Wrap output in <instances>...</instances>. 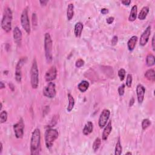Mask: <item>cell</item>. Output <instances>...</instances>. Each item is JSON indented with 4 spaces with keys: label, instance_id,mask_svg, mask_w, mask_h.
I'll return each instance as SVG.
<instances>
[{
    "label": "cell",
    "instance_id": "6da1fadb",
    "mask_svg": "<svg viewBox=\"0 0 155 155\" xmlns=\"http://www.w3.org/2000/svg\"><path fill=\"white\" fill-rule=\"evenodd\" d=\"M41 152V132L35 129L32 132L30 140V154L38 155Z\"/></svg>",
    "mask_w": 155,
    "mask_h": 155
},
{
    "label": "cell",
    "instance_id": "7a4b0ae2",
    "mask_svg": "<svg viewBox=\"0 0 155 155\" xmlns=\"http://www.w3.org/2000/svg\"><path fill=\"white\" fill-rule=\"evenodd\" d=\"M12 12L9 7H6L4 10L3 18L1 20V28L4 31L9 33L12 29Z\"/></svg>",
    "mask_w": 155,
    "mask_h": 155
},
{
    "label": "cell",
    "instance_id": "3957f363",
    "mask_svg": "<svg viewBox=\"0 0 155 155\" xmlns=\"http://www.w3.org/2000/svg\"><path fill=\"white\" fill-rule=\"evenodd\" d=\"M30 82L33 89L38 88L39 85V70L35 58L34 59L30 70Z\"/></svg>",
    "mask_w": 155,
    "mask_h": 155
},
{
    "label": "cell",
    "instance_id": "277c9868",
    "mask_svg": "<svg viewBox=\"0 0 155 155\" xmlns=\"http://www.w3.org/2000/svg\"><path fill=\"white\" fill-rule=\"evenodd\" d=\"M59 133L57 130L52 128L48 129L45 133V143L46 147L50 150L53 147V143L58 138Z\"/></svg>",
    "mask_w": 155,
    "mask_h": 155
},
{
    "label": "cell",
    "instance_id": "5b68a950",
    "mask_svg": "<svg viewBox=\"0 0 155 155\" xmlns=\"http://www.w3.org/2000/svg\"><path fill=\"white\" fill-rule=\"evenodd\" d=\"M53 42L51 36L49 33H46L44 35V50L45 55L47 62H51L53 60Z\"/></svg>",
    "mask_w": 155,
    "mask_h": 155
},
{
    "label": "cell",
    "instance_id": "8992f818",
    "mask_svg": "<svg viewBox=\"0 0 155 155\" xmlns=\"http://www.w3.org/2000/svg\"><path fill=\"white\" fill-rule=\"evenodd\" d=\"M21 24L22 25L23 29L28 35L30 34V24L29 18L28 16V8H25L23 10L21 16Z\"/></svg>",
    "mask_w": 155,
    "mask_h": 155
},
{
    "label": "cell",
    "instance_id": "52a82bcc",
    "mask_svg": "<svg viewBox=\"0 0 155 155\" xmlns=\"http://www.w3.org/2000/svg\"><path fill=\"white\" fill-rule=\"evenodd\" d=\"M56 94V85L53 82H49L43 89V95L46 97L49 98H53Z\"/></svg>",
    "mask_w": 155,
    "mask_h": 155
},
{
    "label": "cell",
    "instance_id": "ba28073f",
    "mask_svg": "<svg viewBox=\"0 0 155 155\" xmlns=\"http://www.w3.org/2000/svg\"><path fill=\"white\" fill-rule=\"evenodd\" d=\"M13 128L15 137L17 139L23 138L24 136V123L23 119L22 118H21L17 124L13 125Z\"/></svg>",
    "mask_w": 155,
    "mask_h": 155
},
{
    "label": "cell",
    "instance_id": "9c48e42d",
    "mask_svg": "<svg viewBox=\"0 0 155 155\" xmlns=\"http://www.w3.org/2000/svg\"><path fill=\"white\" fill-rule=\"evenodd\" d=\"M27 61V58H21L18 61L15 68V79L18 83H21L22 79V67Z\"/></svg>",
    "mask_w": 155,
    "mask_h": 155
},
{
    "label": "cell",
    "instance_id": "30bf717a",
    "mask_svg": "<svg viewBox=\"0 0 155 155\" xmlns=\"http://www.w3.org/2000/svg\"><path fill=\"white\" fill-rule=\"evenodd\" d=\"M110 115V111L109 109H104L101 113L98 121V125L101 129L104 128L107 123Z\"/></svg>",
    "mask_w": 155,
    "mask_h": 155
},
{
    "label": "cell",
    "instance_id": "8fae6325",
    "mask_svg": "<svg viewBox=\"0 0 155 155\" xmlns=\"http://www.w3.org/2000/svg\"><path fill=\"white\" fill-rule=\"evenodd\" d=\"M57 76V69L55 66H52L48 70L45 74V79L47 82H52Z\"/></svg>",
    "mask_w": 155,
    "mask_h": 155
},
{
    "label": "cell",
    "instance_id": "7c38bea8",
    "mask_svg": "<svg viewBox=\"0 0 155 155\" xmlns=\"http://www.w3.org/2000/svg\"><path fill=\"white\" fill-rule=\"evenodd\" d=\"M150 34H151V26L148 25L146 28V29L144 30L142 35L141 36L140 40V46H145L147 44Z\"/></svg>",
    "mask_w": 155,
    "mask_h": 155
},
{
    "label": "cell",
    "instance_id": "4fadbf2b",
    "mask_svg": "<svg viewBox=\"0 0 155 155\" xmlns=\"http://www.w3.org/2000/svg\"><path fill=\"white\" fill-rule=\"evenodd\" d=\"M146 93V89L142 84H138L136 87V94L139 104H142L144 99V95Z\"/></svg>",
    "mask_w": 155,
    "mask_h": 155
},
{
    "label": "cell",
    "instance_id": "5bb4252c",
    "mask_svg": "<svg viewBox=\"0 0 155 155\" xmlns=\"http://www.w3.org/2000/svg\"><path fill=\"white\" fill-rule=\"evenodd\" d=\"M13 40L16 44L18 46H20L21 44V41H22V32L18 28V27H15L13 29Z\"/></svg>",
    "mask_w": 155,
    "mask_h": 155
},
{
    "label": "cell",
    "instance_id": "9a60e30c",
    "mask_svg": "<svg viewBox=\"0 0 155 155\" xmlns=\"http://www.w3.org/2000/svg\"><path fill=\"white\" fill-rule=\"evenodd\" d=\"M112 130V126H111V122L109 121L107 124L105 126L104 131L102 134V140L103 141H106L108 139L109 136Z\"/></svg>",
    "mask_w": 155,
    "mask_h": 155
},
{
    "label": "cell",
    "instance_id": "2e32d148",
    "mask_svg": "<svg viewBox=\"0 0 155 155\" xmlns=\"http://www.w3.org/2000/svg\"><path fill=\"white\" fill-rule=\"evenodd\" d=\"M83 28H84L83 24L81 22L76 23V24L74 25V35H75L76 38H79V37L81 36Z\"/></svg>",
    "mask_w": 155,
    "mask_h": 155
},
{
    "label": "cell",
    "instance_id": "e0dca14e",
    "mask_svg": "<svg viewBox=\"0 0 155 155\" xmlns=\"http://www.w3.org/2000/svg\"><path fill=\"white\" fill-rule=\"evenodd\" d=\"M138 41V37L136 36H133L127 42V47L129 50L132 52L135 49L136 42Z\"/></svg>",
    "mask_w": 155,
    "mask_h": 155
},
{
    "label": "cell",
    "instance_id": "ac0fdd59",
    "mask_svg": "<svg viewBox=\"0 0 155 155\" xmlns=\"http://www.w3.org/2000/svg\"><path fill=\"white\" fill-rule=\"evenodd\" d=\"M93 123L92 122L89 121L85 124L83 130V133L84 135L87 136L90 135V133L93 132Z\"/></svg>",
    "mask_w": 155,
    "mask_h": 155
},
{
    "label": "cell",
    "instance_id": "d6986e66",
    "mask_svg": "<svg viewBox=\"0 0 155 155\" xmlns=\"http://www.w3.org/2000/svg\"><path fill=\"white\" fill-rule=\"evenodd\" d=\"M137 13H138V7L136 5L133 6L131 9L130 13V15L129 17V21L130 22H133L137 18Z\"/></svg>",
    "mask_w": 155,
    "mask_h": 155
},
{
    "label": "cell",
    "instance_id": "ffe728a7",
    "mask_svg": "<svg viewBox=\"0 0 155 155\" xmlns=\"http://www.w3.org/2000/svg\"><path fill=\"white\" fill-rule=\"evenodd\" d=\"M89 86H90V84L88 81H83L78 85V89H79L80 92L84 93L86 92L87 89H89Z\"/></svg>",
    "mask_w": 155,
    "mask_h": 155
},
{
    "label": "cell",
    "instance_id": "44dd1931",
    "mask_svg": "<svg viewBox=\"0 0 155 155\" xmlns=\"http://www.w3.org/2000/svg\"><path fill=\"white\" fill-rule=\"evenodd\" d=\"M154 70H153V69L152 68H150V69H148V70H147L145 73V74H144V76H145V77L148 79L151 82H154L155 81V76H154Z\"/></svg>",
    "mask_w": 155,
    "mask_h": 155
},
{
    "label": "cell",
    "instance_id": "7402d4cb",
    "mask_svg": "<svg viewBox=\"0 0 155 155\" xmlns=\"http://www.w3.org/2000/svg\"><path fill=\"white\" fill-rule=\"evenodd\" d=\"M74 16V5L70 3L68 5L67 10V18L68 21L71 20Z\"/></svg>",
    "mask_w": 155,
    "mask_h": 155
},
{
    "label": "cell",
    "instance_id": "603a6c76",
    "mask_svg": "<svg viewBox=\"0 0 155 155\" xmlns=\"http://www.w3.org/2000/svg\"><path fill=\"white\" fill-rule=\"evenodd\" d=\"M148 12H149L148 7H147V6L144 7L141 9V12H140V13H139V15H138L139 19H140V20H144V19H145L146 18V17H147V16Z\"/></svg>",
    "mask_w": 155,
    "mask_h": 155
},
{
    "label": "cell",
    "instance_id": "cb8c5ba5",
    "mask_svg": "<svg viewBox=\"0 0 155 155\" xmlns=\"http://www.w3.org/2000/svg\"><path fill=\"white\" fill-rule=\"evenodd\" d=\"M68 105L67 108V110L68 112H70L72 111V110L74 107L75 102H74V99L73 97V96L70 93L68 94Z\"/></svg>",
    "mask_w": 155,
    "mask_h": 155
},
{
    "label": "cell",
    "instance_id": "d4e9b609",
    "mask_svg": "<svg viewBox=\"0 0 155 155\" xmlns=\"http://www.w3.org/2000/svg\"><path fill=\"white\" fill-rule=\"evenodd\" d=\"M155 64V58L154 56L152 53L149 54L146 57V64L148 67H152Z\"/></svg>",
    "mask_w": 155,
    "mask_h": 155
},
{
    "label": "cell",
    "instance_id": "484cf974",
    "mask_svg": "<svg viewBox=\"0 0 155 155\" xmlns=\"http://www.w3.org/2000/svg\"><path fill=\"white\" fill-rule=\"evenodd\" d=\"M101 139L99 138H96V140L93 142V146H92L93 150L95 152H97V151L98 150V149L99 148L100 146H101Z\"/></svg>",
    "mask_w": 155,
    "mask_h": 155
},
{
    "label": "cell",
    "instance_id": "4316f807",
    "mask_svg": "<svg viewBox=\"0 0 155 155\" xmlns=\"http://www.w3.org/2000/svg\"><path fill=\"white\" fill-rule=\"evenodd\" d=\"M122 147L121 146V144L120 142L119 139L117 141L116 144V147H115V154L116 155H120L122 153Z\"/></svg>",
    "mask_w": 155,
    "mask_h": 155
},
{
    "label": "cell",
    "instance_id": "83f0119b",
    "mask_svg": "<svg viewBox=\"0 0 155 155\" xmlns=\"http://www.w3.org/2000/svg\"><path fill=\"white\" fill-rule=\"evenodd\" d=\"M7 113L6 111L3 110L1 111V113H0V122H1V124L6 122L7 120Z\"/></svg>",
    "mask_w": 155,
    "mask_h": 155
},
{
    "label": "cell",
    "instance_id": "f1b7e54d",
    "mask_svg": "<svg viewBox=\"0 0 155 155\" xmlns=\"http://www.w3.org/2000/svg\"><path fill=\"white\" fill-rule=\"evenodd\" d=\"M150 125H151V121L148 119H144L142 122V128L144 130H146Z\"/></svg>",
    "mask_w": 155,
    "mask_h": 155
},
{
    "label": "cell",
    "instance_id": "f546056e",
    "mask_svg": "<svg viewBox=\"0 0 155 155\" xmlns=\"http://www.w3.org/2000/svg\"><path fill=\"white\" fill-rule=\"evenodd\" d=\"M132 81H133V78L132 75L131 74H128L127 76V79H126V85L127 87L130 88L132 84Z\"/></svg>",
    "mask_w": 155,
    "mask_h": 155
},
{
    "label": "cell",
    "instance_id": "4dcf8cb0",
    "mask_svg": "<svg viewBox=\"0 0 155 155\" xmlns=\"http://www.w3.org/2000/svg\"><path fill=\"white\" fill-rule=\"evenodd\" d=\"M125 73H126V72L124 68H121L118 71V76L121 81H122L124 79L125 77Z\"/></svg>",
    "mask_w": 155,
    "mask_h": 155
},
{
    "label": "cell",
    "instance_id": "1f68e13d",
    "mask_svg": "<svg viewBox=\"0 0 155 155\" xmlns=\"http://www.w3.org/2000/svg\"><path fill=\"white\" fill-rule=\"evenodd\" d=\"M84 61L83 60V59H79V60H78L76 61V63H75V66L77 67V68H80L83 67L84 65Z\"/></svg>",
    "mask_w": 155,
    "mask_h": 155
},
{
    "label": "cell",
    "instance_id": "d6a6232c",
    "mask_svg": "<svg viewBox=\"0 0 155 155\" xmlns=\"http://www.w3.org/2000/svg\"><path fill=\"white\" fill-rule=\"evenodd\" d=\"M124 92H125V84H122L118 88V93L121 97H122V96L124 95Z\"/></svg>",
    "mask_w": 155,
    "mask_h": 155
},
{
    "label": "cell",
    "instance_id": "836d02e7",
    "mask_svg": "<svg viewBox=\"0 0 155 155\" xmlns=\"http://www.w3.org/2000/svg\"><path fill=\"white\" fill-rule=\"evenodd\" d=\"M117 41H118V38H117V36H114L111 40V45L112 46L116 45L117 43Z\"/></svg>",
    "mask_w": 155,
    "mask_h": 155
},
{
    "label": "cell",
    "instance_id": "e575fe53",
    "mask_svg": "<svg viewBox=\"0 0 155 155\" xmlns=\"http://www.w3.org/2000/svg\"><path fill=\"white\" fill-rule=\"evenodd\" d=\"M37 22H38V20H37L36 15V13H33L32 14V23H33L34 26L37 25Z\"/></svg>",
    "mask_w": 155,
    "mask_h": 155
},
{
    "label": "cell",
    "instance_id": "d590c367",
    "mask_svg": "<svg viewBox=\"0 0 155 155\" xmlns=\"http://www.w3.org/2000/svg\"><path fill=\"white\" fill-rule=\"evenodd\" d=\"M114 17H110L109 18H108L106 20V22L108 24H111L113 23V21H114Z\"/></svg>",
    "mask_w": 155,
    "mask_h": 155
},
{
    "label": "cell",
    "instance_id": "8d00e7d4",
    "mask_svg": "<svg viewBox=\"0 0 155 155\" xmlns=\"http://www.w3.org/2000/svg\"><path fill=\"white\" fill-rule=\"evenodd\" d=\"M121 3L124 6H129L131 3V1H130V0H125V1H122Z\"/></svg>",
    "mask_w": 155,
    "mask_h": 155
},
{
    "label": "cell",
    "instance_id": "74e56055",
    "mask_svg": "<svg viewBox=\"0 0 155 155\" xmlns=\"http://www.w3.org/2000/svg\"><path fill=\"white\" fill-rule=\"evenodd\" d=\"M101 13H102L103 15H105V14L109 13V10L107 9L103 8V9H101Z\"/></svg>",
    "mask_w": 155,
    "mask_h": 155
},
{
    "label": "cell",
    "instance_id": "f35d334b",
    "mask_svg": "<svg viewBox=\"0 0 155 155\" xmlns=\"http://www.w3.org/2000/svg\"><path fill=\"white\" fill-rule=\"evenodd\" d=\"M152 48H153V51L155 50V42H154V35L153 36V38H152Z\"/></svg>",
    "mask_w": 155,
    "mask_h": 155
},
{
    "label": "cell",
    "instance_id": "ab89813d",
    "mask_svg": "<svg viewBox=\"0 0 155 155\" xmlns=\"http://www.w3.org/2000/svg\"><path fill=\"white\" fill-rule=\"evenodd\" d=\"M134 103H135V99L133 98H132L130 99V101L129 106H130V107H132L133 105L134 104Z\"/></svg>",
    "mask_w": 155,
    "mask_h": 155
},
{
    "label": "cell",
    "instance_id": "60d3db41",
    "mask_svg": "<svg viewBox=\"0 0 155 155\" xmlns=\"http://www.w3.org/2000/svg\"><path fill=\"white\" fill-rule=\"evenodd\" d=\"M40 4H41V6H46L47 3H48V1H40Z\"/></svg>",
    "mask_w": 155,
    "mask_h": 155
},
{
    "label": "cell",
    "instance_id": "b9f144b4",
    "mask_svg": "<svg viewBox=\"0 0 155 155\" xmlns=\"http://www.w3.org/2000/svg\"><path fill=\"white\" fill-rule=\"evenodd\" d=\"M4 88H5V84H4L3 82L1 81V83H0V89H4Z\"/></svg>",
    "mask_w": 155,
    "mask_h": 155
},
{
    "label": "cell",
    "instance_id": "7bdbcfd3",
    "mask_svg": "<svg viewBox=\"0 0 155 155\" xmlns=\"http://www.w3.org/2000/svg\"><path fill=\"white\" fill-rule=\"evenodd\" d=\"M9 87H10V89H11V90H12V91H13V90H15V87H14L12 83H10V84H9Z\"/></svg>",
    "mask_w": 155,
    "mask_h": 155
},
{
    "label": "cell",
    "instance_id": "ee69618b",
    "mask_svg": "<svg viewBox=\"0 0 155 155\" xmlns=\"http://www.w3.org/2000/svg\"><path fill=\"white\" fill-rule=\"evenodd\" d=\"M0 146H1V150H0V154H1V153H2V152H3V143H2V142L0 143Z\"/></svg>",
    "mask_w": 155,
    "mask_h": 155
},
{
    "label": "cell",
    "instance_id": "f6af8a7d",
    "mask_svg": "<svg viewBox=\"0 0 155 155\" xmlns=\"http://www.w3.org/2000/svg\"><path fill=\"white\" fill-rule=\"evenodd\" d=\"M0 105H1V107H0V110H2V108H3V104L2 103H1V104H0Z\"/></svg>",
    "mask_w": 155,
    "mask_h": 155
},
{
    "label": "cell",
    "instance_id": "bcb514c9",
    "mask_svg": "<svg viewBox=\"0 0 155 155\" xmlns=\"http://www.w3.org/2000/svg\"><path fill=\"white\" fill-rule=\"evenodd\" d=\"M132 153H131V152H127V153H126V154H132Z\"/></svg>",
    "mask_w": 155,
    "mask_h": 155
}]
</instances>
